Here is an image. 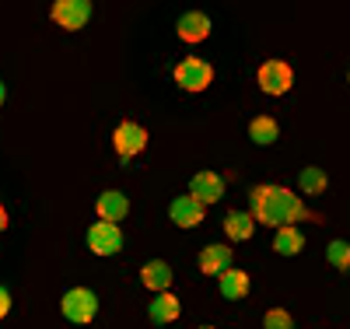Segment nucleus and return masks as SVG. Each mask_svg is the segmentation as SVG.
<instances>
[{
	"instance_id": "obj_19",
	"label": "nucleus",
	"mask_w": 350,
	"mask_h": 329,
	"mask_svg": "<svg viewBox=\"0 0 350 329\" xmlns=\"http://www.w3.org/2000/svg\"><path fill=\"white\" fill-rule=\"evenodd\" d=\"M326 186H329V179H326L323 168H305L301 172V189L305 193H326Z\"/></svg>"
},
{
	"instance_id": "obj_5",
	"label": "nucleus",
	"mask_w": 350,
	"mask_h": 329,
	"mask_svg": "<svg viewBox=\"0 0 350 329\" xmlns=\"http://www.w3.org/2000/svg\"><path fill=\"white\" fill-rule=\"evenodd\" d=\"M53 21L67 28V32H77L92 21V0H56L53 4Z\"/></svg>"
},
{
	"instance_id": "obj_6",
	"label": "nucleus",
	"mask_w": 350,
	"mask_h": 329,
	"mask_svg": "<svg viewBox=\"0 0 350 329\" xmlns=\"http://www.w3.org/2000/svg\"><path fill=\"white\" fill-rule=\"evenodd\" d=\"M88 246H92L95 256H112L123 249V231L120 224L112 221H95L92 228H88Z\"/></svg>"
},
{
	"instance_id": "obj_8",
	"label": "nucleus",
	"mask_w": 350,
	"mask_h": 329,
	"mask_svg": "<svg viewBox=\"0 0 350 329\" xmlns=\"http://www.w3.org/2000/svg\"><path fill=\"white\" fill-rule=\"evenodd\" d=\"M168 214H172V221L179 224V228H193V224H200V221H203V203H200L193 193L175 196V200H172V207H168Z\"/></svg>"
},
{
	"instance_id": "obj_18",
	"label": "nucleus",
	"mask_w": 350,
	"mask_h": 329,
	"mask_svg": "<svg viewBox=\"0 0 350 329\" xmlns=\"http://www.w3.org/2000/svg\"><path fill=\"white\" fill-rule=\"evenodd\" d=\"M277 133H280V127H277V119H270V116H256L249 123V137L256 144H273Z\"/></svg>"
},
{
	"instance_id": "obj_2",
	"label": "nucleus",
	"mask_w": 350,
	"mask_h": 329,
	"mask_svg": "<svg viewBox=\"0 0 350 329\" xmlns=\"http://www.w3.org/2000/svg\"><path fill=\"white\" fill-rule=\"evenodd\" d=\"M60 308H64V319L84 326V322H92V319H95V312H98V298L88 291V287H70V291L64 294Z\"/></svg>"
},
{
	"instance_id": "obj_22",
	"label": "nucleus",
	"mask_w": 350,
	"mask_h": 329,
	"mask_svg": "<svg viewBox=\"0 0 350 329\" xmlns=\"http://www.w3.org/2000/svg\"><path fill=\"white\" fill-rule=\"evenodd\" d=\"M8 312H11V294H8V287H0V319Z\"/></svg>"
},
{
	"instance_id": "obj_20",
	"label": "nucleus",
	"mask_w": 350,
	"mask_h": 329,
	"mask_svg": "<svg viewBox=\"0 0 350 329\" xmlns=\"http://www.w3.org/2000/svg\"><path fill=\"white\" fill-rule=\"evenodd\" d=\"M326 256H329V263L336 266V270H350V246L347 242H333L326 249Z\"/></svg>"
},
{
	"instance_id": "obj_14",
	"label": "nucleus",
	"mask_w": 350,
	"mask_h": 329,
	"mask_svg": "<svg viewBox=\"0 0 350 329\" xmlns=\"http://www.w3.org/2000/svg\"><path fill=\"white\" fill-rule=\"evenodd\" d=\"M221 294L228 298V302H239V298H245V294H249V277H245L242 270H235V266H231V270H224V274H221Z\"/></svg>"
},
{
	"instance_id": "obj_15",
	"label": "nucleus",
	"mask_w": 350,
	"mask_h": 329,
	"mask_svg": "<svg viewBox=\"0 0 350 329\" xmlns=\"http://www.w3.org/2000/svg\"><path fill=\"white\" fill-rule=\"evenodd\" d=\"M179 312H183L179 298L168 294V291H161L154 302H151V319H154V322H175V319H179Z\"/></svg>"
},
{
	"instance_id": "obj_21",
	"label": "nucleus",
	"mask_w": 350,
	"mask_h": 329,
	"mask_svg": "<svg viewBox=\"0 0 350 329\" xmlns=\"http://www.w3.org/2000/svg\"><path fill=\"white\" fill-rule=\"evenodd\" d=\"M267 329H295V319L284 308H273V312H267Z\"/></svg>"
},
{
	"instance_id": "obj_23",
	"label": "nucleus",
	"mask_w": 350,
	"mask_h": 329,
	"mask_svg": "<svg viewBox=\"0 0 350 329\" xmlns=\"http://www.w3.org/2000/svg\"><path fill=\"white\" fill-rule=\"evenodd\" d=\"M4 228H8V211L0 207V231H4Z\"/></svg>"
},
{
	"instance_id": "obj_1",
	"label": "nucleus",
	"mask_w": 350,
	"mask_h": 329,
	"mask_svg": "<svg viewBox=\"0 0 350 329\" xmlns=\"http://www.w3.org/2000/svg\"><path fill=\"white\" fill-rule=\"evenodd\" d=\"M252 218H259L262 224H295V221H305L312 218L305 211V203L291 193V189H280V186H256L252 189Z\"/></svg>"
},
{
	"instance_id": "obj_10",
	"label": "nucleus",
	"mask_w": 350,
	"mask_h": 329,
	"mask_svg": "<svg viewBox=\"0 0 350 329\" xmlns=\"http://www.w3.org/2000/svg\"><path fill=\"white\" fill-rule=\"evenodd\" d=\"M211 36V18L203 11H189L179 18V39L183 42H203Z\"/></svg>"
},
{
	"instance_id": "obj_3",
	"label": "nucleus",
	"mask_w": 350,
	"mask_h": 329,
	"mask_svg": "<svg viewBox=\"0 0 350 329\" xmlns=\"http://www.w3.org/2000/svg\"><path fill=\"white\" fill-rule=\"evenodd\" d=\"M214 81V70L211 64H203L200 56H186L179 60V67H175V84L183 88V92H203Z\"/></svg>"
},
{
	"instance_id": "obj_13",
	"label": "nucleus",
	"mask_w": 350,
	"mask_h": 329,
	"mask_svg": "<svg viewBox=\"0 0 350 329\" xmlns=\"http://www.w3.org/2000/svg\"><path fill=\"white\" fill-rule=\"evenodd\" d=\"M200 270L221 277L224 270H231V249L228 246H207L200 252Z\"/></svg>"
},
{
	"instance_id": "obj_26",
	"label": "nucleus",
	"mask_w": 350,
	"mask_h": 329,
	"mask_svg": "<svg viewBox=\"0 0 350 329\" xmlns=\"http://www.w3.org/2000/svg\"><path fill=\"white\" fill-rule=\"evenodd\" d=\"M347 77H350V74H347Z\"/></svg>"
},
{
	"instance_id": "obj_11",
	"label": "nucleus",
	"mask_w": 350,
	"mask_h": 329,
	"mask_svg": "<svg viewBox=\"0 0 350 329\" xmlns=\"http://www.w3.org/2000/svg\"><path fill=\"white\" fill-rule=\"evenodd\" d=\"M140 280H144V287H148V291L161 294V291L172 287V266H168L165 259H151V263L140 270Z\"/></svg>"
},
{
	"instance_id": "obj_16",
	"label": "nucleus",
	"mask_w": 350,
	"mask_h": 329,
	"mask_svg": "<svg viewBox=\"0 0 350 329\" xmlns=\"http://www.w3.org/2000/svg\"><path fill=\"white\" fill-rule=\"evenodd\" d=\"M301 246H305V235H301L295 224H284V228L277 231V238H273V249H277L280 256H295V252H301Z\"/></svg>"
},
{
	"instance_id": "obj_7",
	"label": "nucleus",
	"mask_w": 350,
	"mask_h": 329,
	"mask_svg": "<svg viewBox=\"0 0 350 329\" xmlns=\"http://www.w3.org/2000/svg\"><path fill=\"white\" fill-rule=\"evenodd\" d=\"M112 147L120 158H137L144 147H148V130H144L140 123H120L112 133Z\"/></svg>"
},
{
	"instance_id": "obj_12",
	"label": "nucleus",
	"mask_w": 350,
	"mask_h": 329,
	"mask_svg": "<svg viewBox=\"0 0 350 329\" xmlns=\"http://www.w3.org/2000/svg\"><path fill=\"white\" fill-rule=\"evenodd\" d=\"M95 211H98V218H102V221L120 224V221L126 218V211H130V200H126L123 193H102V196H98V203H95Z\"/></svg>"
},
{
	"instance_id": "obj_17",
	"label": "nucleus",
	"mask_w": 350,
	"mask_h": 329,
	"mask_svg": "<svg viewBox=\"0 0 350 329\" xmlns=\"http://www.w3.org/2000/svg\"><path fill=\"white\" fill-rule=\"evenodd\" d=\"M252 224H256V218L252 214H242V211H231L224 218V231H228L231 242H245V238L252 235Z\"/></svg>"
},
{
	"instance_id": "obj_9",
	"label": "nucleus",
	"mask_w": 350,
	"mask_h": 329,
	"mask_svg": "<svg viewBox=\"0 0 350 329\" xmlns=\"http://www.w3.org/2000/svg\"><path fill=\"white\" fill-rule=\"evenodd\" d=\"M189 193H193L203 207H211V203H217V200H221V193H224V179H221V175H214V172H200V175H193Z\"/></svg>"
},
{
	"instance_id": "obj_4",
	"label": "nucleus",
	"mask_w": 350,
	"mask_h": 329,
	"mask_svg": "<svg viewBox=\"0 0 350 329\" xmlns=\"http://www.w3.org/2000/svg\"><path fill=\"white\" fill-rule=\"evenodd\" d=\"M256 81L267 95H287L291 84H295V74H291V67L284 64V60H267V64L259 67Z\"/></svg>"
},
{
	"instance_id": "obj_25",
	"label": "nucleus",
	"mask_w": 350,
	"mask_h": 329,
	"mask_svg": "<svg viewBox=\"0 0 350 329\" xmlns=\"http://www.w3.org/2000/svg\"><path fill=\"white\" fill-rule=\"evenodd\" d=\"M200 329H211V326H200Z\"/></svg>"
},
{
	"instance_id": "obj_24",
	"label": "nucleus",
	"mask_w": 350,
	"mask_h": 329,
	"mask_svg": "<svg viewBox=\"0 0 350 329\" xmlns=\"http://www.w3.org/2000/svg\"><path fill=\"white\" fill-rule=\"evenodd\" d=\"M4 98H8V92H4V84H0V105H4Z\"/></svg>"
}]
</instances>
